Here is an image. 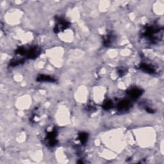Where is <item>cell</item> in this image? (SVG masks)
<instances>
[{
    "mask_svg": "<svg viewBox=\"0 0 164 164\" xmlns=\"http://www.w3.org/2000/svg\"><path fill=\"white\" fill-rule=\"evenodd\" d=\"M118 73L119 74V76H124V74L126 73V71H125V70L124 69H121L119 70H118Z\"/></svg>",
    "mask_w": 164,
    "mask_h": 164,
    "instance_id": "9c48e42d",
    "label": "cell"
},
{
    "mask_svg": "<svg viewBox=\"0 0 164 164\" xmlns=\"http://www.w3.org/2000/svg\"><path fill=\"white\" fill-rule=\"evenodd\" d=\"M37 81L38 82H55V79L53 78L52 76L48 75H44L41 74L37 77Z\"/></svg>",
    "mask_w": 164,
    "mask_h": 164,
    "instance_id": "8992f818",
    "label": "cell"
},
{
    "mask_svg": "<svg viewBox=\"0 0 164 164\" xmlns=\"http://www.w3.org/2000/svg\"><path fill=\"white\" fill-rule=\"evenodd\" d=\"M128 94L131 98H132L133 99H136L142 95V90H140V89L134 88L130 89L128 92Z\"/></svg>",
    "mask_w": 164,
    "mask_h": 164,
    "instance_id": "3957f363",
    "label": "cell"
},
{
    "mask_svg": "<svg viewBox=\"0 0 164 164\" xmlns=\"http://www.w3.org/2000/svg\"><path fill=\"white\" fill-rule=\"evenodd\" d=\"M160 32H162V30L159 28L155 26H148L144 30L143 35L154 42L158 38L160 39V37H158V34H160Z\"/></svg>",
    "mask_w": 164,
    "mask_h": 164,
    "instance_id": "6da1fadb",
    "label": "cell"
},
{
    "mask_svg": "<svg viewBox=\"0 0 164 164\" xmlns=\"http://www.w3.org/2000/svg\"><path fill=\"white\" fill-rule=\"evenodd\" d=\"M88 138V135L87 134L85 133H81V134L79 135V140H80V142L82 143H85L87 142Z\"/></svg>",
    "mask_w": 164,
    "mask_h": 164,
    "instance_id": "52a82bcc",
    "label": "cell"
},
{
    "mask_svg": "<svg viewBox=\"0 0 164 164\" xmlns=\"http://www.w3.org/2000/svg\"><path fill=\"white\" fill-rule=\"evenodd\" d=\"M140 68L143 71L149 74H154L156 72L154 67L150 64H147L145 63L141 64L140 65Z\"/></svg>",
    "mask_w": 164,
    "mask_h": 164,
    "instance_id": "5b68a950",
    "label": "cell"
},
{
    "mask_svg": "<svg viewBox=\"0 0 164 164\" xmlns=\"http://www.w3.org/2000/svg\"><path fill=\"white\" fill-rule=\"evenodd\" d=\"M112 102L110 100H108L107 101H106V102L104 103L103 105V108L105 109H106V110H108V109H110L112 107Z\"/></svg>",
    "mask_w": 164,
    "mask_h": 164,
    "instance_id": "ba28073f",
    "label": "cell"
},
{
    "mask_svg": "<svg viewBox=\"0 0 164 164\" xmlns=\"http://www.w3.org/2000/svg\"><path fill=\"white\" fill-rule=\"evenodd\" d=\"M131 106L130 101L127 99H124L121 101L118 105V110L120 111L128 110V108Z\"/></svg>",
    "mask_w": 164,
    "mask_h": 164,
    "instance_id": "277c9868",
    "label": "cell"
},
{
    "mask_svg": "<svg viewBox=\"0 0 164 164\" xmlns=\"http://www.w3.org/2000/svg\"><path fill=\"white\" fill-rule=\"evenodd\" d=\"M69 26V22L62 18H58L57 21V25L54 27V31L57 32H61L67 28Z\"/></svg>",
    "mask_w": 164,
    "mask_h": 164,
    "instance_id": "7a4b0ae2",
    "label": "cell"
}]
</instances>
